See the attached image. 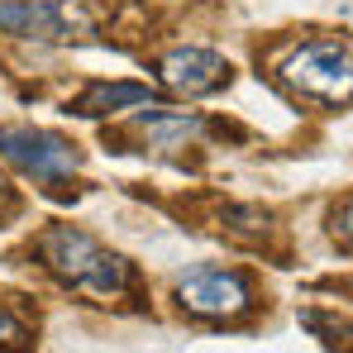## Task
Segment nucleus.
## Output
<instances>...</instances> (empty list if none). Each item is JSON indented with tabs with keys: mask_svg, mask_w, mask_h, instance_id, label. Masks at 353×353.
<instances>
[{
	"mask_svg": "<svg viewBox=\"0 0 353 353\" xmlns=\"http://www.w3.org/2000/svg\"><path fill=\"white\" fill-rule=\"evenodd\" d=\"M158 101V91L153 86H143V81H96V86H86L81 96H77V115L86 119H101V115H115V110H139V105H153Z\"/></svg>",
	"mask_w": 353,
	"mask_h": 353,
	"instance_id": "7",
	"label": "nucleus"
},
{
	"mask_svg": "<svg viewBox=\"0 0 353 353\" xmlns=\"http://www.w3.org/2000/svg\"><path fill=\"white\" fill-rule=\"evenodd\" d=\"M277 81L310 105L353 101V43L349 39H305L277 62Z\"/></svg>",
	"mask_w": 353,
	"mask_h": 353,
	"instance_id": "2",
	"label": "nucleus"
},
{
	"mask_svg": "<svg viewBox=\"0 0 353 353\" xmlns=\"http://www.w3.org/2000/svg\"><path fill=\"white\" fill-rule=\"evenodd\" d=\"M0 29L34 43H62V39H86L91 14L77 0H0Z\"/></svg>",
	"mask_w": 353,
	"mask_h": 353,
	"instance_id": "4",
	"label": "nucleus"
},
{
	"mask_svg": "<svg viewBox=\"0 0 353 353\" xmlns=\"http://www.w3.org/2000/svg\"><path fill=\"white\" fill-rule=\"evenodd\" d=\"M158 77L176 96H210L230 81V62L210 48H172L158 58Z\"/></svg>",
	"mask_w": 353,
	"mask_h": 353,
	"instance_id": "6",
	"label": "nucleus"
},
{
	"mask_svg": "<svg viewBox=\"0 0 353 353\" xmlns=\"http://www.w3.org/2000/svg\"><path fill=\"white\" fill-rule=\"evenodd\" d=\"M0 353H29V330L0 305Z\"/></svg>",
	"mask_w": 353,
	"mask_h": 353,
	"instance_id": "9",
	"label": "nucleus"
},
{
	"mask_svg": "<svg viewBox=\"0 0 353 353\" xmlns=\"http://www.w3.org/2000/svg\"><path fill=\"white\" fill-rule=\"evenodd\" d=\"M10 210H14V196H10V186L0 181V215H10Z\"/></svg>",
	"mask_w": 353,
	"mask_h": 353,
	"instance_id": "11",
	"label": "nucleus"
},
{
	"mask_svg": "<svg viewBox=\"0 0 353 353\" xmlns=\"http://www.w3.org/2000/svg\"><path fill=\"white\" fill-rule=\"evenodd\" d=\"M176 301L201 320H234L253 305V292H248V277L234 268H191L176 282Z\"/></svg>",
	"mask_w": 353,
	"mask_h": 353,
	"instance_id": "5",
	"label": "nucleus"
},
{
	"mask_svg": "<svg viewBox=\"0 0 353 353\" xmlns=\"http://www.w3.org/2000/svg\"><path fill=\"white\" fill-rule=\"evenodd\" d=\"M0 158L34 181H62L81 168V153L62 134L34 124H0Z\"/></svg>",
	"mask_w": 353,
	"mask_h": 353,
	"instance_id": "3",
	"label": "nucleus"
},
{
	"mask_svg": "<svg viewBox=\"0 0 353 353\" xmlns=\"http://www.w3.org/2000/svg\"><path fill=\"white\" fill-rule=\"evenodd\" d=\"M134 134H139L148 148L172 153V148H186V143L201 134V119L196 115H176V110H153V115H143L139 124H134Z\"/></svg>",
	"mask_w": 353,
	"mask_h": 353,
	"instance_id": "8",
	"label": "nucleus"
},
{
	"mask_svg": "<svg viewBox=\"0 0 353 353\" xmlns=\"http://www.w3.org/2000/svg\"><path fill=\"white\" fill-rule=\"evenodd\" d=\"M39 258L58 282L96 296V301H115V296H124L134 287V268L119 253H110L105 243H96L91 234L72 230V225L43 230L39 234Z\"/></svg>",
	"mask_w": 353,
	"mask_h": 353,
	"instance_id": "1",
	"label": "nucleus"
},
{
	"mask_svg": "<svg viewBox=\"0 0 353 353\" xmlns=\"http://www.w3.org/2000/svg\"><path fill=\"white\" fill-rule=\"evenodd\" d=\"M334 239H339L344 248H353V201H344V205L334 210Z\"/></svg>",
	"mask_w": 353,
	"mask_h": 353,
	"instance_id": "10",
	"label": "nucleus"
}]
</instances>
